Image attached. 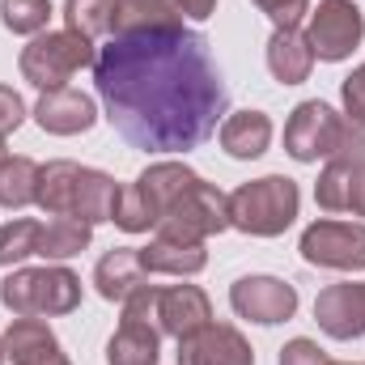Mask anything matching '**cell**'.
I'll list each match as a JSON object with an SVG mask.
<instances>
[{"label":"cell","instance_id":"cell-36","mask_svg":"<svg viewBox=\"0 0 365 365\" xmlns=\"http://www.w3.org/2000/svg\"><path fill=\"white\" fill-rule=\"evenodd\" d=\"M327 365H344V361H327ZM357 365H361V361H357Z\"/></svg>","mask_w":365,"mask_h":365},{"label":"cell","instance_id":"cell-32","mask_svg":"<svg viewBox=\"0 0 365 365\" xmlns=\"http://www.w3.org/2000/svg\"><path fill=\"white\" fill-rule=\"evenodd\" d=\"M331 357L314 344V340H289L280 349V365H327Z\"/></svg>","mask_w":365,"mask_h":365},{"label":"cell","instance_id":"cell-2","mask_svg":"<svg viewBox=\"0 0 365 365\" xmlns=\"http://www.w3.org/2000/svg\"><path fill=\"white\" fill-rule=\"evenodd\" d=\"M119 195L123 187L90 166L77 162H47L38 166V187H34V204L51 217H81V221H115L119 212Z\"/></svg>","mask_w":365,"mask_h":365},{"label":"cell","instance_id":"cell-35","mask_svg":"<svg viewBox=\"0 0 365 365\" xmlns=\"http://www.w3.org/2000/svg\"><path fill=\"white\" fill-rule=\"evenodd\" d=\"M0 365H4V340H0Z\"/></svg>","mask_w":365,"mask_h":365},{"label":"cell","instance_id":"cell-27","mask_svg":"<svg viewBox=\"0 0 365 365\" xmlns=\"http://www.w3.org/2000/svg\"><path fill=\"white\" fill-rule=\"evenodd\" d=\"M38 234H43V221H30V217L9 221L0 230V268H13V264L38 255Z\"/></svg>","mask_w":365,"mask_h":365},{"label":"cell","instance_id":"cell-16","mask_svg":"<svg viewBox=\"0 0 365 365\" xmlns=\"http://www.w3.org/2000/svg\"><path fill=\"white\" fill-rule=\"evenodd\" d=\"M34 119L43 132L51 136H77V132H90L93 119H98V106H93L90 93L81 90H47L34 106Z\"/></svg>","mask_w":365,"mask_h":365},{"label":"cell","instance_id":"cell-11","mask_svg":"<svg viewBox=\"0 0 365 365\" xmlns=\"http://www.w3.org/2000/svg\"><path fill=\"white\" fill-rule=\"evenodd\" d=\"M230 306H234L242 319L272 327V323L293 319V310H297V289H293L289 280H276V276H242V280L230 289Z\"/></svg>","mask_w":365,"mask_h":365},{"label":"cell","instance_id":"cell-31","mask_svg":"<svg viewBox=\"0 0 365 365\" xmlns=\"http://www.w3.org/2000/svg\"><path fill=\"white\" fill-rule=\"evenodd\" d=\"M21 119H26V102H21V93L9 90V86H0V140L13 136V132L21 128Z\"/></svg>","mask_w":365,"mask_h":365},{"label":"cell","instance_id":"cell-21","mask_svg":"<svg viewBox=\"0 0 365 365\" xmlns=\"http://www.w3.org/2000/svg\"><path fill=\"white\" fill-rule=\"evenodd\" d=\"M268 68H272V77L280 86H302L310 77L314 51H310L306 34H297V26L293 30H276L268 38Z\"/></svg>","mask_w":365,"mask_h":365},{"label":"cell","instance_id":"cell-22","mask_svg":"<svg viewBox=\"0 0 365 365\" xmlns=\"http://www.w3.org/2000/svg\"><path fill=\"white\" fill-rule=\"evenodd\" d=\"M140 264H145V272H158V276H195L208 264V255H204V242L153 238L149 247H140Z\"/></svg>","mask_w":365,"mask_h":365},{"label":"cell","instance_id":"cell-5","mask_svg":"<svg viewBox=\"0 0 365 365\" xmlns=\"http://www.w3.org/2000/svg\"><path fill=\"white\" fill-rule=\"evenodd\" d=\"M195 179H200V175L187 170L182 162H158V166H149L132 187H123V195H119V212H115V225L128 230V234L158 230V221L170 212V204H175Z\"/></svg>","mask_w":365,"mask_h":365},{"label":"cell","instance_id":"cell-8","mask_svg":"<svg viewBox=\"0 0 365 365\" xmlns=\"http://www.w3.org/2000/svg\"><path fill=\"white\" fill-rule=\"evenodd\" d=\"M221 230H230V195L204 179L191 182L170 204V212L158 221V238H170V242H204Z\"/></svg>","mask_w":365,"mask_h":365},{"label":"cell","instance_id":"cell-19","mask_svg":"<svg viewBox=\"0 0 365 365\" xmlns=\"http://www.w3.org/2000/svg\"><path fill=\"white\" fill-rule=\"evenodd\" d=\"M268 145H272V119L264 110H234L221 123V149L230 158H238V162L259 158Z\"/></svg>","mask_w":365,"mask_h":365},{"label":"cell","instance_id":"cell-7","mask_svg":"<svg viewBox=\"0 0 365 365\" xmlns=\"http://www.w3.org/2000/svg\"><path fill=\"white\" fill-rule=\"evenodd\" d=\"M98 60L93 43L77 30H47V34H34V43L21 51V77L38 90H64V81Z\"/></svg>","mask_w":365,"mask_h":365},{"label":"cell","instance_id":"cell-18","mask_svg":"<svg viewBox=\"0 0 365 365\" xmlns=\"http://www.w3.org/2000/svg\"><path fill=\"white\" fill-rule=\"evenodd\" d=\"M93 284H98V293H102L106 302H128L136 289L149 284V272H145V264H140V251H136V247H115V251H106V255L98 259V268H93Z\"/></svg>","mask_w":365,"mask_h":365},{"label":"cell","instance_id":"cell-29","mask_svg":"<svg viewBox=\"0 0 365 365\" xmlns=\"http://www.w3.org/2000/svg\"><path fill=\"white\" fill-rule=\"evenodd\" d=\"M251 4L272 17L276 30H293V26L306 17V9H310V0H251Z\"/></svg>","mask_w":365,"mask_h":365},{"label":"cell","instance_id":"cell-24","mask_svg":"<svg viewBox=\"0 0 365 365\" xmlns=\"http://www.w3.org/2000/svg\"><path fill=\"white\" fill-rule=\"evenodd\" d=\"M64 17L68 30L86 34V38H110L119 30V0H64Z\"/></svg>","mask_w":365,"mask_h":365},{"label":"cell","instance_id":"cell-15","mask_svg":"<svg viewBox=\"0 0 365 365\" xmlns=\"http://www.w3.org/2000/svg\"><path fill=\"white\" fill-rule=\"evenodd\" d=\"M314 200L323 212H353L365 217V158L327 162V170L314 182Z\"/></svg>","mask_w":365,"mask_h":365},{"label":"cell","instance_id":"cell-3","mask_svg":"<svg viewBox=\"0 0 365 365\" xmlns=\"http://www.w3.org/2000/svg\"><path fill=\"white\" fill-rule=\"evenodd\" d=\"M284 149L297 162H349L365 158V123H353L349 115L331 110L327 102L310 98L293 110L289 128H284Z\"/></svg>","mask_w":365,"mask_h":365},{"label":"cell","instance_id":"cell-4","mask_svg":"<svg viewBox=\"0 0 365 365\" xmlns=\"http://www.w3.org/2000/svg\"><path fill=\"white\" fill-rule=\"evenodd\" d=\"M297 204H302V191L284 175L242 182L230 195V225L242 230V234H255V238H276L293 225Z\"/></svg>","mask_w":365,"mask_h":365},{"label":"cell","instance_id":"cell-13","mask_svg":"<svg viewBox=\"0 0 365 365\" xmlns=\"http://www.w3.org/2000/svg\"><path fill=\"white\" fill-rule=\"evenodd\" d=\"M179 365H255V349L242 340L238 327L208 323L195 336L179 340Z\"/></svg>","mask_w":365,"mask_h":365},{"label":"cell","instance_id":"cell-23","mask_svg":"<svg viewBox=\"0 0 365 365\" xmlns=\"http://www.w3.org/2000/svg\"><path fill=\"white\" fill-rule=\"evenodd\" d=\"M93 238V225L81 217H51L38 234V255L43 259H68V255H81Z\"/></svg>","mask_w":365,"mask_h":365},{"label":"cell","instance_id":"cell-37","mask_svg":"<svg viewBox=\"0 0 365 365\" xmlns=\"http://www.w3.org/2000/svg\"><path fill=\"white\" fill-rule=\"evenodd\" d=\"M0 158H4V140H0Z\"/></svg>","mask_w":365,"mask_h":365},{"label":"cell","instance_id":"cell-12","mask_svg":"<svg viewBox=\"0 0 365 365\" xmlns=\"http://www.w3.org/2000/svg\"><path fill=\"white\" fill-rule=\"evenodd\" d=\"M314 319L331 340H357L365 336V280L327 284L314 297Z\"/></svg>","mask_w":365,"mask_h":365},{"label":"cell","instance_id":"cell-28","mask_svg":"<svg viewBox=\"0 0 365 365\" xmlns=\"http://www.w3.org/2000/svg\"><path fill=\"white\" fill-rule=\"evenodd\" d=\"M0 17L13 34H43L51 17V0H0Z\"/></svg>","mask_w":365,"mask_h":365},{"label":"cell","instance_id":"cell-10","mask_svg":"<svg viewBox=\"0 0 365 365\" xmlns=\"http://www.w3.org/2000/svg\"><path fill=\"white\" fill-rule=\"evenodd\" d=\"M361 34H365V21H361V13H357L353 0H323L310 13L306 43L314 51V60H331L336 64V60L353 56V47L361 43Z\"/></svg>","mask_w":365,"mask_h":365},{"label":"cell","instance_id":"cell-20","mask_svg":"<svg viewBox=\"0 0 365 365\" xmlns=\"http://www.w3.org/2000/svg\"><path fill=\"white\" fill-rule=\"evenodd\" d=\"M4 357L13 365H43L60 357V340L43 319H13V327L4 331Z\"/></svg>","mask_w":365,"mask_h":365},{"label":"cell","instance_id":"cell-17","mask_svg":"<svg viewBox=\"0 0 365 365\" xmlns=\"http://www.w3.org/2000/svg\"><path fill=\"white\" fill-rule=\"evenodd\" d=\"M158 353H162L158 323L140 314H123L119 331L106 344V365H158Z\"/></svg>","mask_w":365,"mask_h":365},{"label":"cell","instance_id":"cell-30","mask_svg":"<svg viewBox=\"0 0 365 365\" xmlns=\"http://www.w3.org/2000/svg\"><path fill=\"white\" fill-rule=\"evenodd\" d=\"M340 98H344V115H349L353 123H365V64L353 73V77H344Z\"/></svg>","mask_w":365,"mask_h":365},{"label":"cell","instance_id":"cell-25","mask_svg":"<svg viewBox=\"0 0 365 365\" xmlns=\"http://www.w3.org/2000/svg\"><path fill=\"white\" fill-rule=\"evenodd\" d=\"M182 26V13L175 9V0H119V30H170Z\"/></svg>","mask_w":365,"mask_h":365},{"label":"cell","instance_id":"cell-6","mask_svg":"<svg viewBox=\"0 0 365 365\" xmlns=\"http://www.w3.org/2000/svg\"><path fill=\"white\" fill-rule=\"evenodd\" d=\"M0 302L17 319L73 314L81 306V280H77V272H68V268H21V272L4 276Z\"/></svg>","mask_w":365,"mask_h":365},{"label":"cell","instance_id":"cell-26","mask_svg":"<svg viewBox=\"0 0 365 365\" xmlns=\"http://www.w3.org/2000/svg\"><path fill=\"white\" fill-rule=\"evenodd\" d=\"M38 187V166L30 158H0V208H26L34 204Z\"/></svg>","mask_w":365,"mask_h":365},{"label":"cell","instance_id":"cell-33","mask_svg":"<svg viewBox=\"0 0 365 365\" xmlns=\"http://www.w3.org/2000/svg\"><path fill=\"white\" fill-rule=\"evenodd\" d=\"M175 9H179L182 17H195V21H204V17H212L217 0H175Z\"/></svg>","mask_w":365,"mask_h":365},{"label":"cell","instance_id":"cell-14","mask_svg":"<svg viewBox=\"0 0 365 365\" xmlns=\"http://www.w3.org/2000/svg\"><path fill=\"white\" fill-rule=\"evenodd\" d=\"M208 323H212V306H208V293L204 289H195V284L158 289V331L162 336L187 340V336H195Z\"/></svg>","mask_w":365,"mask_h":365},{"label":"cell","instance_id":"cell-1","mask_svg":"<svg viewBox=\"0 0 365 365\" xmlns=\"http://www.w3.org/2000/svg\"><path fill=\"white\" fill-rule=\"evenodd\" d=\"M110 128L145 153L200 149L225 123L230 93L200 30H123L93 60Z\"/></svg>","mask_w":365,"mask_h":365},{"label":"cell","instance_id":"cell-9","mask_svg":"<svg viewBox=\"0 0 365 365\" xmlns=\"http://www.w3.org/2000/svg\"><path fill=\"white\" fill-rule=\"evenodd\" d=\"M302 259L314 268L361 272L365 268V225L361 221H314L302 234Z\"/></svg>","mask_w":365,"mask_h":365},{"label":"cell","instance_id":"cell-34","mask_svg":"<svg viewBox=\"0 0 365 365\" xmlns=\"http://www.w3.org/2000/svg\"><path fill=\"white\" fill-rule=\"evenodd\" d=\"M43 365H68V357L60 353V357H51V361H43Z\"/></svg>","mask_w":365,"mask_h":365}]
</instances>
